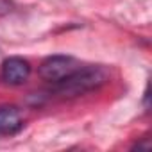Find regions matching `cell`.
I'll return each mask as SVG.
<instances>
[{
	"label": "cell",
	"mask_w": 152,
	"mask_h": 152,
	"mask_svg": "<svg viewBox=\"0 0 152 152\" xmlns=\"http://www.w3.org/2000/svg\"><path fill=\"white\" fill-rule=\"evenodd\" d=\"M77 68H79V61L72 56H48L41 61L38 73L41 79L48 83H59Z\"/></svg>",
	"instance_id": "7a4b0ae2"
},
{
	"label": "cell",
	"mask_w": 152,
	"mask_h": 152,
	"mask_svg": "<svg viewBox=\"0 0 152 152\" xmlns=\"http://www.w3.org/2000/svg\"><path fill=\"white\" fill-rule=\"evenodd\" d=\"M23 129V118L16 106H0V136H15Z\"/></svg>",
	"instance_id": "277c9868"
},
{
	"label": "cell",
	"mask_w": 152,
	"mask_h": 152,
	"mask_svg": "<svg viewBox=\"0 0 152 152\" xmlns=\"http://www.w3.org/2000/svg\"><path fill=\"white\" fill-rule=\"evenodd\" d=\"M31 75V63L23 57H7L2 63V72H0V77L2 81L9 86H20L23 84Z\"/></svg>",
	"instance_id": "3957f363"
},
{
	"label": "cell",
	"mask_w": 152,
	"mask_h": 152,
	"mask_svg": "<svg viewBox=\"0 0 152 152\" xmlns=\"http://www.w3.org/2000/svg\"><path fill=\"white\" fill-rule=\"evenodd\" d=\"M109 81V72L104 66H79L68 77L56 83V93L63 99H73L99 90Z\"/></svg>",
	"instance_id": "6da1fadb"
}]
</instances>
